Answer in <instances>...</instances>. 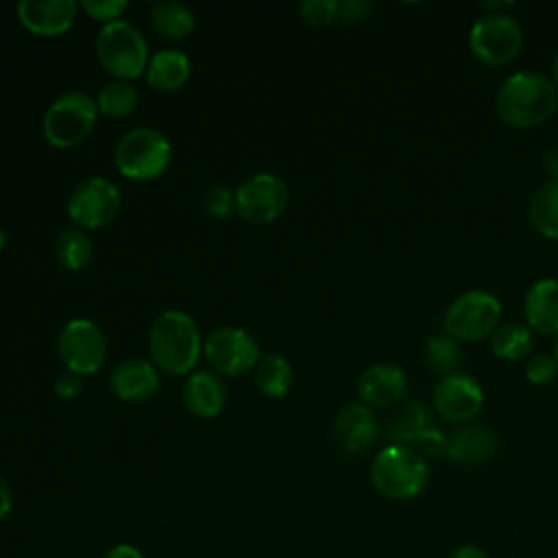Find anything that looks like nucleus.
<instances>
[{
  "label": "nucleus",
  "mask_w": 558,
  "mask_h": 558,
  "mask_svg": "<svg viewBox=\"0 0 558 558\" xmlns=\"http://www.w3.org/2000/svg\"><path fill=\"white\" fill-rule=\"evenodd\" d=\"M52 390L61 399H74V397H78L83 392V377L65 368L63 373L57 375V379L52 384Z\"/></svg>",
  "instance_id": "f704fd0d"
},
{
  "label": "nucleus",
  "mask_w": 558,
  "mask_h": 558,
  "mask_svg": "<svg viewBox=\"0 0 558 558\" xmlns=\"http://www.w3.org/2000/svg\"><path fill=\"white\" fill-rule=\"evenodd\" d=\"M379 436L375 412L366 403H347L338 410L331 423V438L344 453L366 451Z\"/></svg>",
  "instance_id": "4468645a"
},
{
  "label": "nucleus",
  "mask_w": 558,
  "mask_h": 558,
  "mask_svg": "<svg viewBox=\"0 0 558 558\" xmlns=\"http://www.w3.org/2000/svg\"><path fill=\"white\" fill-rule=\"evenodd\" d=\"M96 59L118 81H131L146 72L148 41L137 26L126 20L102 24L96 35Z\"/></svg>",
  "instance_id": "39448f33"
},
{
  "label": "nucleus",
  "mask_w": 558,
  "mask_h": 558,
  "mask_svg": "<svg viewBox=\"0 0 558 558\" xmlns=\"http://www.w3.org/2000/svg\"><path fill=\"white\" fill-rule=\"evenodd\" d=\"M427 480V460L410 445H388L371 464V482L388 499H412Z\"/></svg>",
  "instance_id": "20e7f679"
},
{
  "label": "nucleus",
  "mask_w": 558,
  "mask_h": 558,
  "mask_svg": "<svg viewBox=\"0 0 558 558\" xmlns=\"http://www.w3.org/2000/svg\"><path fill=\"white\" fill-rule=\"evenodd\" d=\"M495 109L508 126L532 129L556 113L558 87L541 72H514L501 83L495 96Z\"/></svg>",
  "instance_id": "f03ea898"
},
{
  "label": "nucleus",
  "mask_w": 558,
  "mask_h": 558,
  "mask_svg": "<svg viewBox=\"0 0 558 558\" xmlns=\"http://www.w3.org/2000/svg\"><path fill=\"white\" fill-rule=\"evenodd\" d=\"M137 102H140L137 89L129 81H118V78L105 83L96 96L98 113L107 118H124L135 111Z\"/></svg>",
  "instance_id": "cd10ccee"
},
{
  "label": "nucleus",
  "mask_w": 558,
  "mask_h": 558,
  "mask_svg": "<svg viewBox=\"0 0 558 558\" xmlns=\"http://www.w3.org/2000/svg\"><path fill=\"white\" fill-rule=\"evenodd\" d=\"M527 218L536 233L547 240H558V183H541L527 203Z\"/></svg>",
  "instance_id": "5701e85b"
},
{
  "label": "nucleus",
  "mask_w": 558,
  "mask_h": 558,
  "mask_svg": "<svg viewBox=\"0 0 558 558\" xmlns=\"http://www.w3.org/2000/svg\"><path fill=\"white\" fill-rule=\"evenodd\" d=\"M203 209L207 216L211 218H229L235 211V190H231L229 185H211L205 194H203Z\"/></svg>",
  "instance_id": "7c9ffc66"
},
{
  "label": "nucleus",
  "mask_w": 558,
  "mask_h": 558,
  "mask_svg": "<svg viewBox=\"0 0 558 558\" xmlns=\"http://www.w3.org/2000/svg\"><path fill=\"white\" fill-rule=\"evenodd\" d=\"M299 15L305 24L314 28H323L338 20L340 2L338 0H303L299 4Z\"/></svg>",
  "instance_id": "c756f323"
},
{
  "label": "nucleus",
  "mask_w": 558,
  "mask_h": 558,
  "mask_svg": "<svg viewBox=\"0 0 558 558\" xmlns=\"http://www.w3.org/2000/svg\"><path fill=\"white\" fill-rule=\"evenodd\" d=\"M501 303L488 290L460 294L442 314V329L453 340L477 342L495 333L501 325Z\"/></svg>",
  "instance_id": "0eeeda50"
},
{
  "label": "nucleus",
  "mask_w": 558,
  "mask_h": 558,
  "mask_svg": "<svg viewBox=\"0 0 558 558\" xmlns=\"http://www.w3.org/2000/svg\"><path fill=\"white\" fill-rule=\"evenodd\" d=\"M183 403L198 418H214L225 410L227 388L218 373L196 368L183 384Z\"/></svg>",
  "instance_id": "6ab92c4d"
},
{
  "label": "nucleus",
  "mask_w": 558,
  "mask_h": 558,
  "mask_svg": "<svg viewBox=\"0 0 558 558\" xmlns=\"http://www.w3.org/2000/svg\"><path fill=\"white\" fill-rule=\"evenodd\" d=\"M150 362L172 377L196 371L203 355V338L196 320L183 310H163L148 331Z\"/></svg>",
  "instance_id": "f257e3e1"
},
{
  "label": "nucleus",
  "mask_w": 558,
  "mask_h": 558,
  "mask_svg": "<svg viewBox=\"0 0 558 558\" xmlns=\"http://www.w3.org/2000/svg\"><path fill=\"white\" fill-rule=\"evenodd\" d=\"M98 122V105L85 92H65L57 96L41 120V133L54 148L81 144Z\"/></svg>",
  "instance_id": "423d86ee"
},
{
  "label": "nucleus",
  "mask_w": 558,
  "mask_h": 558,
  "mask_svg": "<svg viewBox=\"0 0 558 558\" xmlns=\"http://www.w3.org/2000/svg\"><path fill=\"white\" fill-rule=\"evenodd\" d=\"M57 355L63 366L81 377L94 375L107 360V338L89 318H70L57 336Z\"/></svg>",
  "instance_id": "9d476101"
},
{
  "label": "nucleus",
  "mask_w": 558,
  "mask_h": 558,
  "mask_svg": "<svg viewBox=\"0 0 558 558\" xmlns=\"http://www.w3.org/2000/svg\"><path fill=\"white\" fill-rule=\"evenodd\" d=\"M192 74L190 57L177 48H161L150 54L146 65V83L157 92L181 89Z\"/></svg>",
  "instance_id": "412c9836"
},
{
  "label": "nucleus",
  "mask_w": 558,
  "mask_h": 558,
  "mask_svg": "<svg viewBox=\"0 0 558 558\" xmlns=\"http://www.w3.org/2000/svg\"><path fill=\"white\" fill-rule=\"evenodd\" d=\"M120 205L122 198L118 185L107 177L94 174L74 185L68 196L65 209L74 227L100 229L118 216Z\"/></svg>",
  "instance_id": "9b49d317"
},
{
  "label": "nucleus",
  "mask_w": 558,
  "mask_h": 558,
  "mask_svg": "<svg viewBox=\"0 0 558 558\" xmlns=\"http://www.w3.org/2000/svg\"><path fill=\"white\" fill-rule=\"evenodd\" d=\"M203 357L214 373L238 377L248 371H255L262 360L257 340L242 327L225 325L211 329L203 338Z\"/></svg>",
  "instance_id": "1a4fd4ad"
},
{
  "label": "nucleus",
  "mask_w": 558,
  "mask_h": 558,
  "mask_svg": "<svg viewBox=\"0 0 558 558\" xmlns=\"http://www.w3.org/2000/svg\"><path fill=\"white\" fill-rule=\"evenodd\" d=\"M425 460L427 458H442L447 456L449 449V436H445L440 429L436 427H427L421 432V436L416 438V442L412 445Z\"/></svg>",
  "instance_id": "72a5a7b5"
},
{
  "label": "nucleus",
  "mask_w": 558,
  "mask_h": 558,
  "mask_svg": "<svg viewBox=\"0 0 558 558\" xmlns=\"http://www.w3.org/2000/svg\"><path fill=\"white\" fill-rule=\"evenodd\" d=\"M78 2L74 0H20L15 7L20 24L41 37L63 35L76 20Z\"/></svg>",
  "instance_id": "2eb2a0df"
},
{
  "label": "nucleus",
  "mask_w": 558,
  "mask_h": 558,
  "mask_svg": "<svg viewBox=\"0 0 558 558\" xmlns=\"http://www.w3.org/2000/svg\"><path fill=\"white\" fill-rule=\"evenodd\" d=\"M462 362V351L458 340H453L447 333H436L427 338L425 342V364L429 373L447 377L451 373H458V366Z\"/></svg>",
  "instance_id": "c85d7f7f"
},
{
  "label": "nucleus",
  "mask_w": 558,
  "mask_h": 558,
  "mask_svg": "<svg viewBox=\"0 0 558 558\" xmlns=\"http://www.w3.org/2000/svg\"><path fill=\"white\" fill-rule=\"evenodd\" d=\"M551 355H554V360L558 362V340H556V344H554V353H551Z\"/></svg>",
  "instance_id": "37998d69"
},
{
  "label": "nucleus",
  "mask_w": 558,
  "mask_h": 558,
  "mask_svg": "<svg viewBox=\"0 0 558 558\" xmlns=\"http://www.w3.org/2000/svg\"><path fill=\"white\" fill-rule=\"evenodd\" d=\"M172 161V144L155 126H135L118 140L113 148L116 170L131 181H153L161 177Z\"/></svg>",
  "instance_id": "7ed1b4c3"
},
{
  "label": "nucleus",
  "mask_w": 558,
  "mask_h": 558,
  "mask_svg": "<svg viewBox=\"0 0 558 558\" xmlns=\"http://www.w3.org/2000/svg\"><path fill=\"white\" fill-rule=\"evenodd\" d=\"M159 368L144 357H126L118 362L109 375L111 392L126 403L148 401L159 390Z\"/></svg>",
  "instance_id": "dca6fc26"
},
{
  "label": "nucleus",
  "mask_w": 558,
  "mask_h": 558,
  "mask_svg": "<svg viewBox=\"0 0 558 558\" xmlns=\"http://www.w3.org/2000/svg\"><path fill=\"white\" fill-rule=\"evenodd\" d=\"M290 203L288 183L272 172H257L235 187V211L251 225L277 220Z\"/></svg>",
  "instance_id": "f8f14e48"
},
{
  "label": "nucleus",
  "mask_w": 558,
  "mask_h": 558,
  "mask_svg": "<svg viewBox=\"0 0 558 558\" xmlns=\"http://www.w3.org/2000/svg\"><path fill=\"white\" fill-rule=\"evenodd\" d=\"M373 13V2L368 0H344L340 2V20L347 24H360Z\"/></svg>",
  "instance_id": "c9c22d12"
},
{
  "label": "nucleus",
  "mask_w": 558,
  "mask_h": 558,
  "mask_svg": "<svg viewBox=\"0 0 558 558\" xmlns=\"http://www.w3.org/2000/svg\"><path fill=\"white\" fill-rule=\"evenodd\" d=\"M523 46V28L508 13H486L475 20L469 31L471 54L488 65L499 68L510 63Z\"/></svg>",
  "instance_id": "6e6552de"
},
{
  "label": "nucleus",
  "mask_w": 558,
  "mask_h": 558,
  "mask_svg": "<svg viewBox=\"0 0 558 558\" xmlns=\"http://www.w3.org/2000/svg\"><path fill=\"white\" fill-rule=\"evenodd\" d=\"M11 508H13V495L4 477L0 475V521L11 512Z\"/></svg>",
  "instance_id": "ea45409f"
},
{
  "label": "nucleus",
  "mask_w": 558,
  "mask_h": 558,
  "mask_svg": "<svg viewBox=\"0 0 558 558\" xmlns=\"http://www.w3.org/2000/svg\"><path fill=\"white\" fill-rule=\"evenodd\" d=\"M484 405V390L475 377L469 373H451L440 377L434 388L436 412L456 425L471 423Z\"/></svg>",
  "instance_id": "ddd939ff"
},
{
  "label": "nucleus",
  "mask_w": 558,
  "mask_h": 558,
  "mask_svg": "<svg viewBox=\"0 0 558 558\" xmlns=\"http://www.w3.org/2000/svg\"><path fill=\"white\" fill-rule=\"evenodd\" d=\"M78 9H83L92 20L102 24L122 20V13L129 9L126 0H81Z\"/></svg>",
  "instance_id": "2f4dec72"
},
{
  "label": "nucleus",
  "mask_w": 558,
  "mask_h": 558,
  "mask_svg": "<svg viewBox=\"0 0 558 558\" xmlns=\"http://www.w3.org/2000/svg\"><path fill=\"white\" fill-rule=\"evenodd\" d=\"M525 377L534 386H547L558 377V362L554 360V355L538 353V355L527 360Z\"/></svg>",
  "instance_id": "473e14b6"
},
{
  "label": "nucleus",
  "mask_w": 558,
  "mask_h": 558,
  "mask_svg": "<svg viewBox=\"0 0 558 558\" xmlns=\"http://www.w3.org/2000/svg\"><path fill=\"white\" fill-rule=\"evenodd\" d=\"M57 262L68 270H83L94 255V244L85 229L81 227H65L54 242Z\"/></svg>",
  "instance_id": "bb28decb"
},
{
  "label": "nucleus",
  "mask_w": 558,
  "mask_h": 558,
  "mask_svg": "<svg viewBox=\"0 0 558 558\" xmlns=\"http://www.w3.org/2000/svg\"><path fill=\"white\" fill-rule=\"evenodd\" d=\"M490 349L497 357L517 362L534 349V333L523 323H501L490 336Z\"/></svg>",
  "instance_id": "a878e982"
},
{
  "label": "nucleus",
  "mask_w": 558,
  "mask_h": 558,
  "mask_svg": "<svg viewBox=\"0 0 558 558\" xmlns=\"http://www.w3.org/2000/svg\"><path fill=\"white\" fill-rule=\"evenodd\" d=\"M447 558H488V556H486V551L480 545L464 543V545H458Z\"/></svg>",
  "instance_id": "4c0bfd02"
},
{
  "label": "nucleus",
  "mask_w": 558,
  "mask_h": 558,
  "mask_svg": "<svg viewBox=\"0 0 558 558\" xmlns=\"http://www.w3.org/2000/svg\"><path fill=\"white\" fill-rule=\"evenodd\" d=\"M253 381L264 397L281 399L290 392V388L294 384L292 364L279 353L262 355V360L257 362V366L253 371Z\"/></svg>",
  "instance_id": "4be33fe9"
},
{
  "label": "nucleus",
  "mask_w": 558,
  "mask_h": 558,
  "mask_svg": "<svg viewBox=\"0 0 558 558\" xmlns=\"http://www.w3.org/2000/svg\"><path fill=\"white\" fill-rule=\"evenodd\" d=\"M499 451V438L497 434L477 423H466L460 425L451 436H449V449L447 458L453 464L462 466H475L493 460Z\"/></svg>",
  "instance_id": "a211bd4d"
},
{
  "label": "nucleus",
  "mask_w": 558,
  "mask_h": 558,
  "mask_svg": "<svg viewBox=\"0 0 558 558\" xmlns=\"http://www.w3.org/2000/svg\"><path fill=\"white\" fill-rule=\"evenodd\" d=\"M150 24L170 39H183L196 28V17L187 4L163 0L150 7Z\"/></svg>",
  "instance_id": "b1692460"
},
{
  "label": "nucleus",
  "mask_w": 558,
  "mask_h": 558,
  "mask_svg": "<svg viewBox=\"0 0 558 558\" xmlns=\"http://www.w3.org/2000/svg\"><path fill=\"white\" fill-rule=\"evenodd\" d=\"M429 427V410L427 405L412 401L403 405L388 423H386V436L390 438V445H414L423 429Z\"/></svg>",
  "instance_id": "393cba45"
},
{
  "label": "nucleus",
  "mask_w": 558,
  "mask_h": 558,
  "mask_svg": "<svg viewBox=\"0 0 558 558\" xmlns=\"http://www.w3.org/2000/svg\"><path fill=\"white\" fill-rule=\"evenodd\" d=\"M105 558H146V556L131 543H118L107 551Z\"/></svg>",
  "instance_id": "e433bc0d"
},
{
  "label": "nucleus",
  "mask_w": 558,
  "mask_h": 558,
  "mask_svg": "<svg viewBox=\"0 0 558 558\" xmlns=\"http://www.w3.org/2000/svg\"><path fill=\"white\" fill-rule=\"evenodd\" d=\"M543 170L547 172L549 181H556L558 183V146L556 148H549L543 157Z\"/></svg>",
  "instance_id": "58836bf2"
},
{
  "label": "nucleus",
  "mask_w": 558,
  "mask_h": 558,
  "mask_svg": "<svg viewBox=\"0 0 558 558\" xmlns=\"http://www.w3.org/2000/svg\"><path fill=\"white\" fill-rule=\"evenodd\" d=\"M4 244H7V233H4V229L0 227V253H2V248H4Z\"/></svg>",
  "instance_id": "79ce46f5"
},
{
  "label": "nucleus",
  "mask_w": 558,
  "mask_h": 558,
  "mask_svg": "<svg viewBox=\"0 0 558 558\" xmlns=\"http://www.w3.org/2000/svg\"><path fill=\"white\" fill-rule=\"evenodd\" d=\"M405 390L408 375L392 362L373 364L357 379V395L368 408H390L403 399Z\"/></svg>",
  "instance_id": "f3484780"
},
{
  "label": "nucleus",
  "mask_w": 558,
  "mask_h": 558,
  "mask_svg": "<svg viewBox=\"0 0 558 558\" xmlns=\"http://www.w3.org/2000/svg\"><path fill=\"white\" fill-rule=\"evenodd\" d=\"M525 325L541 336H558V279L534 281L523 296Z\"/></svg>",
  "instance_id": "aec40b11"
},
{
  "label": "nucleus",
  "mask_w": 558,
  "mask_h": 558,
  "mask_svg": "<svg viewBox=\"0 0 558 558\" xmlns=\"http://www.w3.org/2000/svg\"><path fill=\"white\" fill-rule=\"evenodd\" d=\"M551 81H554V85L558 87V54H556V59H554V63H551Z\"/></svg>",
  "instance_id": "a19ab883"
}]
</instances>
